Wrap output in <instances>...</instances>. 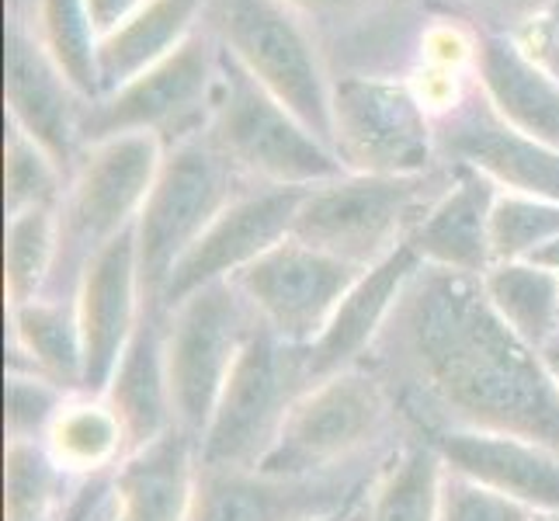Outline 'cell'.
Wrapping results in <instances>:
<instances>
[{"label": "cell", "instance_id": "4fadbf2b", "mask_svg": "<svg viewBox=\"0 0 559 521\" xmlns=\"http://www.w3.org/2000/svg\"><path fill=\"white\" fill-rule=\"evenodd\" d=\"M306 191L310 188L250 185L178 261V268L160 288L157 310H170V306H178L185 296L199 293L205 285L234 282L243 268L278 247L285 237H293Z\"/></svg>", "mask_w": 559, "mask_h": 521}, {"label": "cell", "instance_id": "7c38bea8", "mask_svg": "<svg viewBox=\"0 0 559 521\" xmlns=\"http://www.w3.org/2000/svg\"><path fill=\"white\" fill-rule=\"evenodd\" d=\"M358 275L361 268L302 244L299 237H285L243 268L234 285L264 331L293 347H310Z\"/></svg>", "mask_w": 559, "mask_h": 521}, {"label": "cell", "instance_id": "603a6c76", "mask_svg": "<svg viewBox=\"0 0 559 521\" xmlns=\"http://www.w3.org/2000/svg\"><path fill=\"white\" fill-rule=\"evenodd\" d=\"M164 331H167V313L157 310V306H146L136 334L126 344V352L102 393L115 407V414L122 417L132 449H140L146 441L160 438L164 431L178 428L175 396H170V376H167Z\"/></svg>", "mask_w": 559, "mask_h": 521}, {"label": "cell", "instance_id": "d6986e66", "mask_svg": "<svg viewBox=\"0 0 559 521\" xmlns=\"http://www.w3.org/2000/svg\"><path fill=\"white\" fill-rule=\"evenodd\" d=\"M445 466L528 511H559V449L525 435L452 428L431 435Z\"/></svg>", "mask_w": 559, "mask_h": 521}, {"label": "cell", "instance_id": "4dcf8cb0", "mask_svg": "<svg viewBox=\"0 0 559 521\" xmlns=\"http://www.w3.org/2000/svg\"><path fill=\"white\" fill-rule=\"evenodd\" d=\"M56 268V209H28L8 216L4 293L8 306L46 296Z\"/></svg>", "mask_w": 559, "mask_h": 521}, {"label": "cell", "instance_id": "4316f807", "mask_svg": "<svg viewBox=\"0 0 559 521\" xmlns=\"http://www.w3.org/2000/svg\"><path fill=\"white\" fill-rule=\"evenodd\" d=\"M43 446L73 476L115 473L132 452L122 417L102 393H70Z\"/></svg>", "mask_w": 559, "mask_h": 521}, {"label": "cell", "instance_id": "ffe728a7", "mask_svg": "<svg viewBox=\"0 0 559 521\" xmlns=\"http://www.w3.org/2000/svg\"><path fill=\"white\" fill-rule=\"evenodd\" d=\"M452 181L411 229L407 244L420 264L484 279L493 264L490 216L500 188L466 164H449Z\"/></svg>", "mask_w": 559, "mask_h": 521}, {"label": "cell", "instance_id": "3957f363", "mask_svg": "<svg viewBox=\"0 0 559 521\" xmlns=\"http://www.w3.org/2000/svg\"><path fill=\"white\" fill-rule=\"evenodd\" d=\"M160 157L164 143L146 132L87 146L56 205V268L46 296L73 299L87 264L111 240L136 229Z\"/></svg>", "mask_w": 559, "mask_h": 521}, {"label": "cell", "instance_id": "5bb4252c", "mask_svg": "<svg viewBox=\"0 0 559 521\" xmlns=\"http://www.w3.org/2000/svg\"><path fill=\"white\" fill-rule=\"evenodd\" d=\"M438 153L445 164H466L500 191L559 202V146L514 129L479 94L462 98L438 115Z\"/></svg>", "mask_w": 559, "mask_h": 521}, {"label": "cell", "instance_id": "5b68a950", "mask_svg": "<svg viewBox=\"0 0 559 521\" xmlns=\"http://www.w3.org/2000/svg\"><path fill=\"white\" fill-rule=\"evenodd\" d=\"M452 167L441 164L428 174H352L306 191L293 237L320 247L355 268H372L420 223L431 202L449 188Z\"/></svg>", "mask_w": 559, "mask_h": 521}, {"label": "cell", "instance_id": "d4e9b609", "mask_svg": "<svg viewBox=\"0 0 559 521\" xmlns=\"http://www.w3.org/2000/svg\"><path fill=\"white\" fill-rule=\"evenodd\" d=\"M202 8L205 0H146L122 28L105 35L98 49L102 102L178 52L191 38Z\"/></svg>", "mask_w": 559, "mask_h": 521}, {"label": "cell", "instance_id": "52a82bcc", "mask_svg": "<svg viewBox=\"0 0 559 521\" xmlns=\"http://www.w3.org/2000/svg\"><path fill=\"white\" fill-rule=\"evenodd\" d=\"M216 32L219 46L278 105L331 146L334 81L326 76L313 38L299 22V11L285 0H219Z\"/></svg>", "mask_w": 559, "mask_h": 521}, {"label": "cell", "instance_id": "e0dca14e", "mask_svg": "<svg viewBox=\"0 0 559 521\" xmlns=\"http://www.w3.org/2000/svg\"><path fill=\"white\" fill-rule=\"evenodd\" d=\"M73 306L84 338V393H105L115 365L146 313L136 229L111 240L87 264L73 293Z\"/></svg>", "mask_w": 559, "mask_h": 521}, {"label": "cell", "instance_id": "484cf974", "mask_svg": "<svg viewBox=\"0 0 559 521\" xmlns=\"http://www.w3.org/2000/svg\"><path fill=\"white\" fill-rule=\"evenodd\" d=\"M449 466L428 435H407L379 462L358 521H438Z\"/></svg>", "mask_w": 559, "mask_h": 521}, {"label": "cell", "instance_id": "ac0fdd59", "mask_svg": "<svg viewBox=\"0 0 559 521\" xmlns=\"http://www.w3.org/2000/svg\"><path fill=\"white\" fill-rule=\"evenodd\" d=\"M417 268L420 258L414 254L411 244H400L393 254H385L372 268H365L355 279V285L344 293V299L337 303V310L326 320L320 338L310 347H302L310 386L317 379L369 362L379 338L385 334V327H390L396 313L403 293H407L411 279L417 275Z\"/></svg>", "mask_w": 559, "mask_h": 521}, {"label": "cell", "instance_id": "cb8c5ba5", "mask_svg": "<svg viewBox=\"0 0 559 521\" xmlns=\"http://www.w3.org/2000/svg\"><path fill=\"white\" fill-rule=\"evenodd\" d=\"M8 369H28L84 393V338L73 299L38 296L8 306Z\"/></svg>", "mask_w": 559, "mask_h": 521}, {"label": "cell", "instance_id": "9a60e30c", "mask_svg": "<svg viewBox=\"0 0 559 521\" xmlns=\"http://www.w3.org/2000/svg\"><path fill=\"white\" fill-rule=\"evenodd\" d=\"M379 466L334 476H272L261 470H202L188 521H306L352 508Z\"/></svg>", "mask_w": 559, "mask_h": 521}, {"label": "cell", "instance_id": "f546056e", "mask_svg": "<svg viewBox=\"0 0 559 521\" xmlns=\"http://www.w3.org/2000/svg\"><path fill=\"white\" fill-rule=\"evenodd\" d=\"M35 38L43 43L52 67L67 76V84L94 108L102 102L98 49L102 35L94 28L84 0H38Z\"/></svg>", "mask_w": 559, "mask_h": 521}, {"label": "cell", "instance_id": "277c9868", "mask_svg": "<svg viewBox=\"0 0 559 521\" xmlns=\"http://www.w3.org/2000/svg\"><path fill=\"white\" fill-rule=\"evenodd\" d=\"M250 185L254 181L226 157L209 129L164 146L157 178L136 220L146 306H157L160 288L178 261Z\"/></svg>", "mask_w": 559, "mask_h": 521}, {"label": "cell", "instance_id": "74e56055", "mask_svg": "<svg viewBox=\"0 0 559 521\" xmlns=\"http://www.w3.org/2000/svg\"><path fill=\"white\" fill-rule=\"evenodd\" d=\"M538 358H543V369H546V376H549V382H552V390H556V396H559V334L549 338L543 347H538Z\"/></svg>", "mask_w": 559, "mask_h": 521}, {"label": "cell", "instance_id": "30bf717a", "mask_svg": "<svg viewBox=\"0 0 559 521\" xmlns=\"http://www.w3.org/2000/svg\"><path fill=\"white\" fill-rule=\"evenodd\" d=\"M164 313L175 421L178 428L202 438L223 386L234 376L243 347L261 331V323L234 282L205 285Z\"/></svg>", "mask_w": 559, "mask_h": 521}, {"label": "cell", "instance_id": "d6a6232c", "mask_svg": "<svg viewBox=\"0 0 559 521\" xmlns=\"http://www.w3.org/2000/svg\"><path fill=\"white\" fill-rule=\"evenodd\" d=\"M559 237V202L500 191L490 216V247L497 261H532Z\"/></svg>", "mask_w": 559, "mask_h": 521}, {"label": "cell", "instance_id": "e575fe53", "mask_svg": "<svg viewBox=\"0 0 559 521\" xmlns=\"http://www.w3.org/2000/svg\"><path fill=\"white\" fill-rule=\"evenodd\" d=\"M532 514L535 511H528L525 505L476 484L469 476H459L452 470L445 476L438 521H532Z\"/></svg>", "mask_w": 559, "mask_h": 521}, {"label": "cell", "instance_id": "6da1fadb", "mask_svg": "<svg viewBox=\"0 0 559 521\" xmlns=\"http://www.w3.org/2000/svg\"><path fill=\"white\" fill-rule=\"evenodd\" d=\"M414 435L508 431L559 449L543 358L493 313L476 275L420 264L369 355Z\"/></svg>", "mask_w": 559, "mask_h": 521}, {"label": "cell", "instance_id": "7a4b0ae2", "mask_svg": "<svg viewBox=\"0 0 559 521\" xmlns=\"http://www.w3.org/2000/svg\"><path fill=\"white\" fill-rule=\"evenodd\" d=\"M411 435L400 403L372 365L317 379L296 396L261 473L334 476L379 466Z\"/></svg>", "mask_w": 559, "mask_h": 521}, {"label": "cell", "instance_id": "9c48e42d", "mask_svg": "<svg viewBox=\"0 0 559 521\" xmlns=\"http://www.w3.org/2000/svg\"><path fill=\"white\" fill-rule=\"evenodd\" d=\"M306 386L310 379L302 347L285 344L261 327L243 347L199 438L202 470H261L288 407Z\"/></svg>", "mask_w": 559, "mask_h": 521}, {"label": "cell", "instance_id": "1f68e13d", "mask_svg": "<svg viewBox=\"0 0 559 521\" xmlns=\"http://www.w3.org/2000/svg\"><path fill=\"white\" fill-rule=\"evenodd\" d=\"M67 174L49 153L8 122L4 143V205L8 216L28 209H56L67 191Z\"/></svg>", "mask_w": 559, "mask_h": 521}, {"label": "cell", "instance_id": "2e32d148", "mask_svg": "<svg viewBox=\"0 0 559 521\" xmlns=\"http://www.w3.org/2000/svg\"><path fill=\"white\" fill-rule=\"evenodd\" d=\"M4 94H8V122L43 146L70 178L87 153L91 105L52 67L43 43L17 22L8 28Z\"/></svg>", "mask_w": 559, "mask_h": 521}, {"label": "cell", "instance_id": "ba28073f", "mask_svg": "<svg viewBox=\"0 0 559 521\" xmlns=\"http://www.w3.org/2000/svg\"><path fill=\"white\" fill-rule=\"evenodd\" d=\"M331 146L352 174H428L441 167L438 122L420 94L393 76H337Z\"/></svg>", "mask_w": 559, "mask_h": 521}, {"label": "cell", "instance_id": "44dd1931", "mask_svg": "<svg viewBox=\"0 0 559 521\" xmlns=\"http://www.w3.org/2000/svg\"><path fill=\"white\" fill-rule=\"evenodd\" d=\"M199 484V438L185 428H170L132 449L111 473L115 521H188Z\"/></svg>", "mask_w": 559, "mask_h": 521}, {"label": "cell", "instance_id": "d590c367", "mask_svg": "<svg viewBox=\"0 0 559 521\" xmlns=\"http://www.w3.org/2000/svg\"><path fill=\"white\" fill-rule=\"evenodd\" d=\"M84 4H87L94 28H98V35L105 38L115 28H122L129 17L146 4V0H84Z\"/></svg>", "mask_w": 559, "mask_h": 521}, {"label": "cell", "instance_id": "83f0119b", "mask_svg": "<svg viewBox=\"0 0 559 521\" xmlns=\"http://www.w3.org/2000/svg\"><path fill=\"white\" fill-rule=\"evenodd\" d=\"M487 303L535 352L559 334V275L538 261H497L487 268Z\"/></svg>", "mask_w": 559, "mask_h": 521}, {"label": "cell", "instance_id": "f35d334b", "mask_svg": "<svg viewBox=\"0 0 559 521\" xmlns=\"http://www.w3.org/2000/svg\"><path fill=\"white\" fill-rule=\"evenodd\" d=\"M285 4L296 11H348L365 4V0H285Z\"/></svg>", "mask_w": 559, "mask_h": 521}, {"label": "cell", "instance_id": "836d02e7", "mask_svg": "<svg viewBox=\"0 0 559 521\" xmlns=\"http://www.w3.org/2000/svg\"><path fill=\"white\" fill-rule=\"evenodd\" d=\"M70 390L28 369H8L4 382V431L8 441H46Z\"/></svg>", "mask_w": 559, "mask_h": 521}, {"label": "cell", "instance_id": "b9f144b4", "mask_svg": "<svg viewBox=\"0 0 559 521\" xmlns=\"http://www.w3.org/2000/svg\"><path fill=\"white\" fill-rule=\"evenodd\" d=\"M532 521H559V511H535Z\"/></svg>", "mask_w": 559, "mask_h": 521}, {"label": "cell", "instance_id": "ab89813d", "mask_svg": "<svg viewBox=\"0 0 559 521\" xmlns=\"http://www.w3.org/2000/svg\"><path fill=\"white\" fill-rule=\"evenodd\" d=\"M532 261H538V264H543V268H549V272H556L559 275V237L549 244V247H543V250H538V254L532 258Z\"/></svg>", "mask_w": 559, "mask_h": 521}, {"label": "cell", "instance_id": "8992f818", "mask_svg": "<svg viewBox=\"0 0 559 521\" xmlns=\"http://www.w3.org/2000/svg\"><path fill=\"white\" fill-rule=\"evenodd\" d=\"M209 132L254 185L317 188L344 174L337 153L278 105L223 46Z\"/></svg>", "mask_w": 559, "mask_h": 521}, {"label": "cell", "instance_id": "7402d4cb", "mask_svg": "<svg viewBox=\"0 0 559 521\" xmlns=\"http://www.w3.org/2000/svg\"><path fill=\"white\" fill-rule=\"evenodd\" d=\"M476 87L514 129L559 146V81L504 32L476 38Z\"/></svg>", "mask_w": 559, "mask_h": 521}, {"label": "cell", "instance_id": "f1b7e54d", "mask_svg": "<svg viewBox=\"0 0 559 521\" xmlns=\"http://www.w3.org/2000/svg\"><path fill=\"white\" fill-rule=\"evenodd\" d=\"M81 476L67 473L43 441H8L4 521H63Z\"/></svg>", "mask_w": 559, "mask_h": 521}, {"label": "cell", "instance_id": "60d3db41", "mask_svg": "<svg viewBox=\"0 0 559 521\" xmlns=\"http://www.w3.org/2000/svg\"><path fill=\"white\" fill-rule=\"evenodd\" d=\"M361 497H365V494H361ZM358 508H361V500H355L352 508H341V511L320 514V518H306V521H358Z\"/></svg>", "mask_w": 559, "mask_h": 521}, {"label": "cell", "instance_id": "8d00e7d4", "mask_svg": "<svg viewBox=\"0 0 559 521\" xmlns=\"http://www.w3.org/2000/svg\"><path fill=\"white\" fill-rule=\"evenodd\" d=\"M469 4L490 14H504V17H528L535 11H543L546 0H469Z\"/></svg>", "mask_w": 559, "mask_h": 521}, {"label": "cell", "instance_id": "8fae6325", "mask_svg": "<svg viewBox=\"0 0 559 521\" xmlns=\"http://www.w3.org/2000/svg\"><path fill=\"white\" fill-rule=\"evenodd\" d=\"M219 84V43L191 35L164 63L140 73L87 111V146L111 137H157L164 146L195 137L212 122Z\"/></svg>", "mask_w": 559, "mask_h": 521}]
</instances>
